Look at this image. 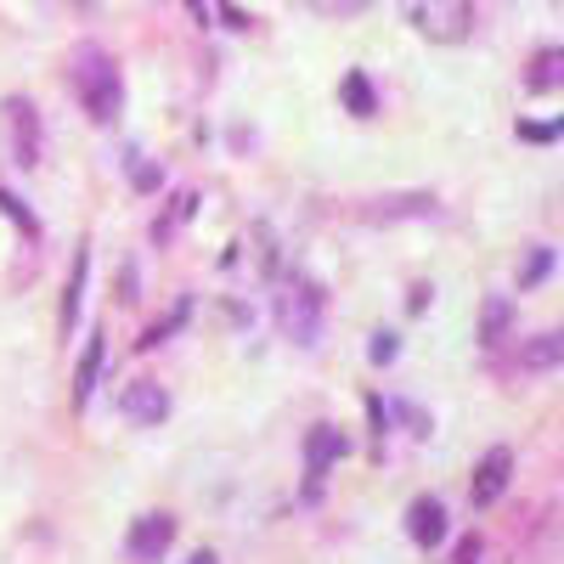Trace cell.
<instances>
[{"mask_svg": "<svg viewBox=\"0 0 564 564\" xmlns=\"http://www.w3.org/2000/svg\"><path fill=\"white\" fill-rule=\"evenodd\" d=\"M553 271V249H531L525 265H520V289H536V282Z\"/></svg>", "mask_w": 564, "mask_h": 564, "instance_id": "cell-16", "label": "cell"}, {"mask_svg": "<svg viewBox=\"0 0 564 564\" xmlns=\"http://www.w3.org/2000/svg\"><path fill=\"white\" fill-rule=\"evenodd\" d=\"M564 361V327H553V334H536L525 350H520V367L525 372H547V367H558Z\"/></svg>", "mask_w": 564, "mask_h": 564, "instance_id": "cell-11", "label": "cell"}, {"mask_svg": "<svg viewBox=\"0 0 564 564\" xmlns=\"http://www.w3.org/2000/svg\"><path fill=\"white\" fill-rule=\"evenodd\" d=\"M170 542H175V520H170V513H141V520L130 525V536H124V553L135 564H159L170 553Z\"/></svg>", "mask_w": 564, "mask_h": 564, "instance_id": "cell-4", "label": "cell"}, {"mask_svg": "<svg viewBox=\"0 0 564 564\" xmlns=\"http://www.w3.org/2000/svg\"><path fill=\"white\" fill-rule=\"evenodd\" d=\"M350 452V435L345 430H334V423H316V430L305 435V475H311V497H316V480L334 468L339 457Z\"/></svg>", "mask_w": 564, "mask_h": 564, "instance_id": "cell-6", "label": "cell"}, {"mask_svg": "<svg viewBox=\"0 0 564 564\" xmlns=\"http://www.w3.org/2000/svg\"><path fill=\"white\" fill-rule=\"evenodd\" d=\"M7 119H12V153H18V164L34 170L40 164V119H34V108L23 97H12L7 102Z\"/></svg>", "mask_w": 564, "mask_h": 564, "instance_id": "cell-9", "label": "cell"}, {"mask_svg": "<svg viewBox=\"0 0 564 564\" xmlns=\"http://www.w3.org/2000/svg\"><path fill=\"white\" fill-rule=\"evenodd\" d=\"M85 282H90V254L79 249L74 265H68V294H63V334H74L79 322V305H85Z\"/></svg>", "mask_w": 564, "mask_h": 564, "instance_id": "cell-12", "label": "cell"}, {"mask_svg": "<svg viewBox=\"0 0 564 564\" xmlns=\"http://www.w3.org/2000/svg\"><path fill=\"white\" fill-rule=\"evenodd\" d=\"M339 102H345L356 119H372V113H379V97H372V79H367V68H350V74H345V85H339Z\"/></svg>", "mask_w": 564, "mask_h": 564, "instance_id": "cell-13", "label": "cell"}, {"mask_svg": "<svg viewBox=\"0 0 564 564\" xmlns=\"http://www.w3.org/2000/svg\"><path fill=\"white\" fill-rule=\"evenodd\" d=\"M311 12H322V18H361L372 0H305Z\"/></svg>", "mask_w": 564, "mask_h": 564, "instance_id": "cell-17", "label": "cell"}, {"mask_svg": "<svg viewBox=\"0 0 564 564\" xmlns=\"http://www.w3.org/2000/svg\"><path fill=\"white\" fill-rule=\"evenodd\" d=\"M271 316L282 327V339H294L305 350L322 345V327H327V311H322V294L311 289L305 276H282L276 294H271Z\"/></svg>", "mask_w": 564, "mask_h": 564, "instance_id": "cell-2", "label": "cell"}, {"mask_svg": "<svg viewBox=\"0 0 564 564\" xmlns=\"http://www.w3.org/2000/svg\"><path fill=\"white\" fill-rule=\"evenodd\" d=\"M367 356H372V367H390V361L401 356V339L390 334V327H379V334H372V345H367Z\"/></svg>", "mask_w": 564, "mask_h": 564, "instance_id": "cell-18", "label": "cell"}, {"mask_svg": "<svg viewBox=\"0 0 564 564\" xmlns=\"http://www.w3.org/2000/svg\"><path fill=\"white\" fill-rule=\"evenodd\" d=\"M508 322H513V305H508L502 294H491L486 311H480V345H497V339L508 334Z\"/></svg>", "mask_w": 564, "mask_h": 564, "instance_id": "cell-15", "label": "cell"}, {"mask_svg": "<svg viewBox=\"0 0 564 564\" xmlns=\"http://www.w3.org/2000/svg\"><path fill=\"white\" fill-rule=\"evenodd\" d=\"M525 85H531V90H558V85H564V45H547V52L531 57Z\"/></svg>", "mask_w": 564, "mask_h": 564, "instance_id": "cell-14", "label": "cell"}, {"mask_svg": "<svg viewBox=\"0 0 564 564\" xmlns=\"http://www.w3.org/2000/svg\"><path fill=\"white\" fill-rule=\"evenodd\" d=\"M406 23L435 40V45H457L468 40V29H475V0H401Z\"/></svg>", "mask_w": 564, "mask_h": 564, "instance_id": "cell-3", "label": "cell"}, {"mask_svg": "<svg viewBox=\"0 0 564 564\" xmlns=\"http://www.w3.org/2000/svg\"><path fill=\"white\" fill-rule=\"evenodd\" d=\"M457 564H480V542H475V536H468V542L457 547Z\"/></svg>", "mask_w": 564, "mask_h": 564, "instance_id": "cell-21", "label": "cell"}, {"mask_svg": "<svg viewBox=\"0 0 564 564\" xmlns=\"http://www.w3.org/2000/svg\"><path fill=\"white\" fill-rule=\"evenodd\" d=\"M508 480H513V452H508V446H491V452L475 463V491H468V497H475V508H491V502L508 491Z\"/></svg>", "mask_w": 564, "mask_h": 564, "instance_id": "cell-7", "label": "cell"}, {"mask_svg": "<svg viewBox=\"0 0 564 564\" xmlns=\"http://www.w3.org/2000/svg\"><path fill=\"white\" fill-rule=\"evenodd\" d=\"M0 215H12V220H18L23 231H29V238H34V231H40V226H34V215H29V209H23V204L12 198V193H0Z\"/></svg>", "mask_w": 564, "mask_h": 564, "instance_id": "cell-20", "label": "cell"}, {"mask_svg": "<svg viewBox=\"0 0 564 564\" xmlns=\"http://www.w3.org/2000/svg\"><path fill=\"white\" fill-rule=\"evenodd\" d=\"M186 564H220L215 553H193V558H186Z\"/></svg>", "mask_w": 564, "mask_h": 564, "instance_id": "cell-22", "label": "cell"}, {"mask_svg": "<svg viewBox=\"0 0 564 564\" xmlns=\"http://www.w3.org/2000/svg\"><path fill=\"white\" fill-rule=\"evenodd\" d=\"M406 536L417 547H441L446 542V502L441 497H412L406 508Z\"/></svg>", "mask_w": 564, "mask_h": 564, "instance_id": "cell-8", "label": "cell"}, {"mask_svg": "<svg viewBox=\"0 0 564 564\" xmlns=\"http://www.w3.org/2000/svg\"><path fill=\"white\" fill-rule=\"evenodd\" d=\"M102 356H108V345H102V339H85V361L74 367V406H79V412L90 406V395H97V379H102Z\"/></svg>", "mask_w": 564, "mask_h": 564, "instance_id": "cell-10", "label": "cell"}, {"mask_svg": "<svg viewBox=\"0 0 564 564\" xmlns=\"http://www.w3.org/2000/svg\"><path fill=\"white\" fill-rule=\"evenodd\" d=\"M68 85H74V97L85 102V113L97 124L119 119V108H124V74H119V63L102 52V45H79L74 68H68Z\"/></svg>", "mask_w": 564, "mask_h": 564, "instance_id": "cell-1", "label": "cell"}, {"mask_svg": "<svg viewBox=\"0 0 564 564\" xmlns=\"http://www.w3.org/2000/svg\"><path fill=\"white\" fill-rule=\"evenodd\" d=\"M119 412H124L130 423H141V430H153V423L170 417V390L153 384V379H135V384L119 390Z\"/></svg>", "mask_w": 564, "mask_h": 564, "instance_id": "cell-5", "label": "cell"}, {"mask_svg": "<svg viewBox=\"0 0 564 564\" xmlns=\"http://www.w3.org/2000/svg\"><path fill=\"white\" fill-rule=\"evenodd\" d=\"M564 135V113L553 119V124H531V119H520V141H558Z\"/></svg>", "mask_w": 564, "mask_h": 564, "instance_id": "cell-19", "label": "cell"}]
</instances>
